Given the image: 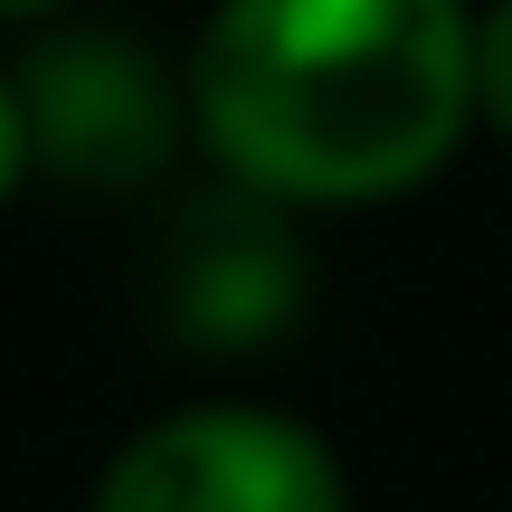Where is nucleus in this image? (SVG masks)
I'll list each match as a JSON object with an SVG mask.
<instances>
[{
  "mask_svg": "<svg viewBox=\"0 0 512 512\" xmlns=\"http://www.w3.org/2000/svg\"><path fill=\"white\" fill-rule=\"evenodd\" d=\"M219 171L275 209H380L427 190L475 124L465 0H219L190 48Z\"/></svg>",
  "mask_w": 512,
  "mask_h": 512,
  "instance_id": "f257e3e1",
  "label": "nucleus"
},
{
  "mask_svg": "<svg viewBox=\"0 0 512 512\" xmlns=\"http://www.w3.org/2000/svg\"><path fill=\"white\" fill-rule=\"evenodd\" d=\"M86 512H351V475L285 408L200 399L114 446Z\"/></svg>",
  "mask_w": 512,
  "mask_h": 512,
  "instance_id": "f03ea898",
  "label": "nucleus"
},
{
  "mask_svg": "<svg viewBox=\"0 0 512 512\" xmlns=\"http://www.w3.org/2000/svg\"><path fill=\"white\" fill-rule=\"evenodd\" d=\"M29 105V152L67 181H143L171 143V95L143 48L114 38H57L19 76Z\"/></svg>",
  "mask_w": 512,
  "mask_h": 512,
  "instance_id": "7ed1b4c3",
  "label": "nucleus"
},
{
  "mask_svg": "<svg viewBox=\"0 0 512 512\" xmlns=\"http://www.w3.org/2000/svg\"><path fill=\"white\" fill-rule=\"evenodd\" d=\"M285 304H294V266L266 238L209 247L190 266V332H209V342H256V332L285 323Z\"/></svg>",
  "mask_w": 512,
  "mask_h": 512,
  "instance_id": "20e7f679",
  "label": "nucleus"
},
{
  "mask_svg": "<svg viewBox=\"0 0 512 512\" xmlns=\"http://www.w3.org/2000/svg\"><path fill=\"white\" fill-rule=\"evenodd\" d=\"M475 124L512 143V0L475 10Z\"/></svg>",
  "mask_w": 512,
  "mask_h": 512,
  "instance_id": "39448f33",
  "label": "nucleus"
},
{
  "mask_svg": "<svg viewBox=\"0 0 512 512\" xmlns=\"http://www.w3.org/2000/svg\"><path fill=\"white\" fill-rule=\"evenodd\" d=\"M29 171H38V152H29V105H19V76H0V209L19 200Z\"/></svg>",
  "mask_w": 512,
  "mask_h": 512,
  "instance_id": "423d86ee",
  "label": "nucleus"
},
{
  "mask_svg": "<svg viewBox=\"0 0 512 512\" xmlns=\"http://www.w3.org/2000/svg\"><path fill=\"white\" fill-rule=\"evenodd\" d=\"M48 10H67V0H0V19H48Z\"/></svg>",
  "mask_w": 512,
  "mask_h": 512,
  "instance_id": "0eeeda50",
  "label": "nucleus"
}]
</instances>
